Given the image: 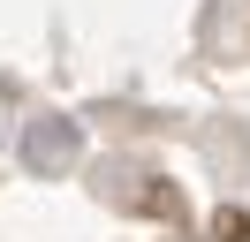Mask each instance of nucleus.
<instances>
[{
    "label": "nucleus",
    "mask_w": 250,
    "mask_h": 242,
    "mask_svg": "<svg viewBox=\"0 0 250 242\" xmlns=\"http://www.w3.org/2000/svg\"><path fill=\"white\" fill-rule=\"evenodd\" d=\"M212 235H220V242H250V212H235V204H228V212L212 220Z\"/></svg>",
    "instance_id": "nucleus-1"
}]
</instances>
